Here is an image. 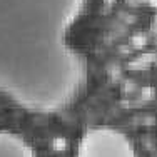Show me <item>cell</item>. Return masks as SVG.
<instances>
[{"label":"cell","mask_w":157,"mask_h":157,"mask_svg":"<svg viewBox=\"0 0 157 157\" xmlns=\"http://www.w3.org/2000/svg\"><path fill=\"white\" fill-rule=\"evenodd\" d=\"M147 45V37L144 33H136L130 37V47L132 48H144Z\"/></svg>","instance_id":"3"},{"label":"cell","mask_w":157,"mask_h":157,"mask_svg":"<svg viewBox=\"0 0 157 157\" xmlns=\"http://www.w3.org/2000/svg\"><path fill=\"white\" fill-rule=\"evenodd\" d=\"M125 92H132L134 90V82H125Z\"/></svg>","instance_id":"5"},{"label":"cell","mask_w":157,"mask_h":157,"mask_svg":"<svg viewBox=\"0 0 157 157\" xmlns=\"http://www.w3.org/2000/svg\"><path fill=\"white\" fill-rule=\"evenodd\" d=\"M74 0H0V92L37 112L63 105L72 59L63 32Z\"/></svg>","instance_id":"1"},{"label":"cell","mask_w":157,"mask_h":157,"mask_svg":"<svg viewBox=\"0 0 157 157\" xmlns=\"http://www.w3.org/2000/svg\"><path fill=\"white\" fill-rule=\"evenodd\" d=\"M0 155H30V147L15 134L0 132Z\"/></svg>","instance_id":"2"},{"label":"cell","mask_w":157,"mask_h":157,"mask_svg":"<svg viewBox=\"0 0 157 157\" xmlns=\"http://www.w3.org/2000/svg\"><path fill=\"white\" fill-rule=\"evenodd\" d=\"M55 147H57V149H65V142H63V139H57Z\"/></svg>","instance_id":"4"},{"label":"cell","mask_w":157,"mask_h":157,"mask_svg":"<svg viewBox=\"0 0 157 157\" xmlns=\"http://www.w3.org/2000/svg\"><path fill=\"white\" fill-rule=\"evenodd\" d=\"M147 3L151 7H154V9H157V0H147Z\"/></svg>","instance_id":"6"}]
</instances>
